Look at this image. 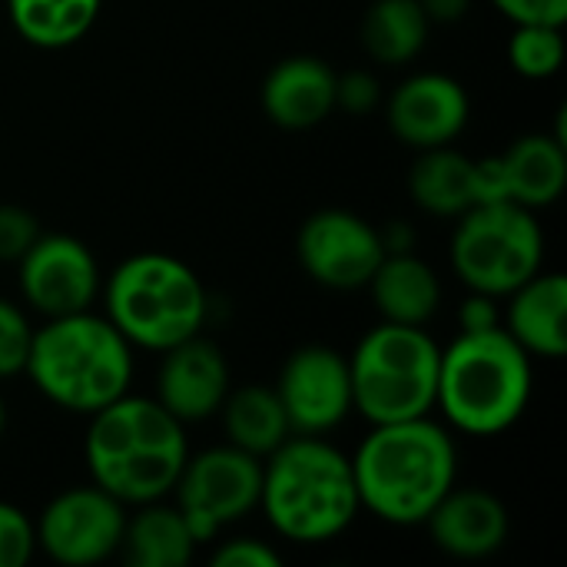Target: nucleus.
Returning <instances> with one entry per match:
<instances>
[{
	"label": "nucleus",
	"mask_w": 567,
	"mask_h": 567,
	"mask_svg": "<svg viewBox=\"0 0 567 567\" xmlns=\"http://www.w3.org/2000/svg\"><path fill=\"white\" fill-rule=\"evenodd\" d=\"M362 512L395 528L425 525L458 482V449L445 425L429 415L372 425L352 455Z\"/></svg>",
	"instance_id": "nucleus-1"
},
{
	"label": "nucleus",
	"mask_w": 567,
	"mask_h": 567,
	"mask_svg": "<svg viewBox=\"0 0 567 567\" xmlns=\"http://www.w3.org/2000/svg\"><path fill=\"white\" fill-rule=\"evenodd\" d=\"M86 419L83 458L96 488L126 508L173 495L189 458L186 425L176 415H169L156 399L126 392Z\"/></svg>",
	"instance_id": "nucleus-2"
},
{
	"label": "nucleus",
	"mask_w": 567,
	"mask_h": 567,
	"mask_svg": "<svg viewBox=\"0 0 567 567\" xmlns=\"http://www.w3.org/2000/svg\"><path fill=\"white\" fill-rule=\"evenodd\" d=\"M259 512L292 545H326L362 512L352 458L322 435H289L262 458Z\"/></svg>",
	"instance_id": "nucleus-3"
},
{
	"label": "nucleus",
	"mask_w": 567,
	"mask_h": 567,
	"mask_svg": "<svg viewBox=\"0 0 567 567\" xmlns=\"http://www.w3.org/2000/svg\"><path fill=\"white\" fill-rule=\"evenodd\" d=\"M23 375L56 409L93 415L130 392L133 346L93 309L56 316L33 329Z\"/></svg>",
	"instance_id": "nucleus-4"
},
{
	"label": "nucleus",
	"mask_w": 567,
	"mask_h": 567,
	"mask_svg": "<svg viewBox=\"0 0 567 567\" xmlns=\"http://www.w3.org/2000/svg\"><path fill=\"white\" fill-rule=\"evenodd\" d=\"M532 402V355L508 329H462L442 349L435 409L455 432L495 439L508 432Z\"/></svg>",
	"instance_id": "nucleus-5"
},
{
	"label": "nucleus",
	"mask_w": 567,
	"mask_h": 567,
	"mask_svg": "<svg viewBox=\"0 0 567 567\" xmlns=\"http://www.w3.org/2000/svg\"><path fill=\"white\" fill-rule=\"evenodd\" d=\"M103 289L106 319L133 349L166 352L203 332L206 289L199 276L169 252H136L123 259Z\"/></svg>",
	"instance_id": "nucleus-6"
},
{
	"label": "nucleus",
	"mask_w": 567,
	"mask_h": 567,
	"mask_svg": "<svg viewBox=\"0 0 567 567\" xmlns=\"http://www.w3.org/2000/svg\"><path fill=\"white\" fill-rule=\"evenodd\" d=\"M442 346L425 326L379 322L349 355L352 412L372 425L432 415Z\"/></svg>",
	"instance_id": "nucleus-7"
},
{
	"label": "nucleus",
	"mask_w": 567,
	"mask_h": 567,
	"mask_svg": "<svg viewBox=\"0 0 567 567\" xmlns=\"http://www.w3.org/2000/svg\"><path fill=\"white\" fill-rule=\"evenodd\" d=\"M449 259L455 276L482 296L505 299L545 266V233L535 209L485 199L458 216Z\"/></svg>",
	"instance_id": "nucleus-8"
},
{
	"label": "nucleus",
	"mask_w": 567,
	"mask_h": 567,
	"mask_svg": "<svg viewBox=\"0 0 567 567\" xmlns=\"http://www.w3.org/2000/svg\"><path fill=\"white\" fill-rule=\"evenodd\" d=\"M259 488L262 458L226 442L186 458L173 485V505L179 508L196 545H213L223 528L259 508Z\"/></svg>",
	"instance_id": "nucleus-9"
},
{
	"label": "nucleus",
	"mask_w": 567,
	"mask_h": 567,
	"mask_svg": "<svg viewBox=\"0 0 567 567\" xmlns=\"http://www.w3.org/2000/svg\"><path fill=\"white\" fill-rule=\"evenodd\" d=\"M123 528L126 505L90 482L50 498L33 522V538L50 561L90 567L120 555Z\"/></svg>",
	"instance_id": "nucleus-10"
},
{
	"label": "nucleus",
	"mask_w": 567,
	"mask_h": 567,
	"mask_svg": "<svg viewBox=\"0 0 567 567\" xmlns=\"http://www.w3.org/2000/svg\"><path fill=\"white\" fill-rule=\"evenodd\" d=\"M385 252L382 233L349 209H319L296 236V256L306 276L336 292L365 289Z\"/></svg>",
	"instance_id": "nucleus-11"
},
{
	"label": "nucleus",
	"mask_w": 567,
	"mask_h": 567,
	"mask_svg": "<svg viewBox=\"0 0 567 567\" xmlns=\"http://www.w3.org/2000/svg\"><path fill=\"white\" fill-rule=\"evenodd\" d=\"M17 269L23 302L43 319L90 309L103 286L93 249L70 233H40Z\"/></svg>",
	"instance_id": "nucleus-12"
},
{
	"label": "nucleus",
	"mask_w": 567,
	"mask_h": 567,
	"mask_svg": "<svg viewBox=\"0 0 567 567\" xmlns=\"http://www.w3.org/2000/svg\"><path fill=\"white\" fill-rule=\"evenodd\" d=\"M272 389L286 409L292 435H329L352 415L349 355L332 346L296 349Z\"/></svg>",
	"instance_id": "nucleus-13"
},
{
	"label": "nucleus",
	"mask_w": 567,
	"mask_h": 567,
	"mask_svg": "<svg viewBox=\"0 0 567 567\" xmlns=\"http://www.w3.org/2000/svg\"><path fill=\"white\" fill-rule=\"evenodd\" d=\"M472 120L465 83L449 73H412L385 100V123L392 136L412 150L452 146Z\"/></svg>",
	"instance_id": "nucleus-14"
},
{
	"label": "nucleus",
	"mask_w": 567,
	"mask_h": 567,
	"mask_svg": "<svg viewBox=\"0 0 567 567\" xmlns=\"http://www.w3.org/2000/svg\"><path fill=\"white\" fill-rule=\"evenodd\" d=\"M159 372H156V402L176 415L183 425L189 422H206L219 415L233 379H229V362L223 349L203 336H193L166 352H159Z\"/></svg>",
	"instance_id": "nucleus-15"
},
{
	"label": "nucleus",
	"mask_w": 567,
	"mask_h": 567,
	"mask_svg": "<svg viewBox=\"0 0 567 567\" xmlns=\"http://www.w3.org/2000/svg\"><path fill=\"white\" fill-rule=\"evenodd\" d=\"M492 199H512L525 209H545L561 199L567 153L561 133L518 136L502 156L485 159Z\"/></svg>",
	"instance_id": "nucleus-16"
},
{
	"label": "nucleus",
	"mask_w": 567,
	"mask_h": 567,
	"mask_svg": "<svg viewBox=\"0 0 567 567\" xmlns=\"http://www.w3.org/2000/svg\"><path fill=\"white\" fill-rule=\"evenodd\" d=\"M425 528L439 551L462 561H478L505 548L512 535V515L498 495L455 485L425 518Z\"/></svg>",
	"instance_id": "nucleus-17"
},
{
	"label": "nucleus",
	"mask_w": 567,
	"mask_h": 567,
	"mask_svg": "<svg viewBox=\"0 0 567 567\" xmlns=\"http://www.w3.org/2000/svg\"><path fill=\"white\" fill-rule=\"evenodd\" d=\"M339 73L312 53L279 60L262 80V113L282 130H312L336 113Z\"/></svg>",
	"instance_id": "nucleus-18"
},
{
	"label": "nucleus",
	"mask_w": 567,
	"mask_h": 567,
	"mask_svg": "<svg viewBox=\"0 0 567 567\" xmlns=\"http://www.w3.org/2000/svg\"><path fill=\"white\" fill-rule=\"evenodd\" d=\"M409 193L422 213L442 219H458L472 206L492 199L485 159H472L455 146L419 150V159L409 173Z\"/></svg>",
	"instance_id": "nucleus-19"
},
{
	"label": "nucleus",
	"mask_w": 567,
	"mask_h": 567,
	"mask_svg": "<svg viewBox=\"0 0 567 567\" xmlns=\"http://www.w3.org/2000/svg\"><path fill=\"white\" fill-rule=\"evenodd\" d=\"M502 326L532 359H561L567 352V279L561 272H535L505 296Z\"/></svg>",
	"instance_id": "nucleus-20"
},
{
	"label": "nucleus",
	"mask_w": 567,
	"mask_h": 567,
	"mask_svg": "<svg viewBox=\"0 0 567 567\" xmlns=\"http://www.w3.org/2000/svg\"><path fill=\"white\" fill-rule=\"evenodd\" d=\"M365 289L372 292V302L382 322L429 326L442 306L439 272L409 249L385 252V259L379 262Z\"/></svg>",
	"instance_id": "nucleus-21"
},
{
	"label": "nucleus",
	"mask_w": 567,
	"mask_h": 567,
	"mask_svg": "<svg viewBox=\"0 0 567 567\" xmlns=\"http://www.w3.org/2000/svg\"><path fill=\"white\" fill-rule=\"evenodd\" d=\"M196 538L186 528L176 505L150 502L136 505V515H126L120 555L133 567H186L196 555Z\"/></svg>",
	"instance_id": "nucleus-22"
},
{
	"label": "nucleus",
	"mask_w": 567,
	"mask_h": 567,
	"mask_svg": "<svg viewBox=\"0 0 567 567\" xmlns=\"http://www.w3.org/2000/svg\"><path fill=\"white\" fill-rule=\"evenodd\" d=\"M219 415H223L226 442L256 458L272 455L292 435V425H289L286 409L272 385L229 389Z\"/></svg>",
	"instance_id": "nucleus-23"
},
{
	"label": "nucleus",
	"mask_w": 567,
	"mask_h": 567,
	"mask_svg": "<svg viewBox=\"0 0 567 567\" xmlns=\"http://www.w3.org/2000/svg\"><path fill=\"white\" fill-rule=\"evenodd\" d=\"M432 33V20L419 0H375L362 20V47L375 63H412Z\"/></svg>",
	"instance_id": "nucleus-24"
},
{
	"label": "nucleus",
	"mask_w": 567,
	"mask_h": 567,
	"mask_svg": "<svg viewBox=\"0 0 567 567\" xmlns=\"http://www.w3.org/2000/svg\"><path fill=\"white\" fill-rule=\"evenodd\" d=\"M103 0H7V13L20 40L40 50H63L83 40Z\"/></svg>",
	"instance_id": "nucleus-25"
},
{
	"label": "nucleus",
	"mask_w": 567,
	"mask_h": 567,
	"mask_svg": "<svg viewBox=\"0 0 567 567\" xmlns=\"http://www.w3.org/2000/svg\"><path fill=\"white\" fill-rule=\"evenodd\" d=\"M508 63L525 80H548L565 63V27L515 23L508 37Z\"/></svg>",
	"instance_id": "nucleus-26"
},
{
	"label": "nucleus",
	"mask_w": 567,
	"mask_h": 567,
	"mask_svg": "<svg viewBox=\"0 0 567 567\" xmlns=\"http://www.w3.org/2000/svg\"><path fill=\"white\" fill-rule=\"evenodd\" d=\"M30 342H33V326L27 312L7 296H0V379L23 375Z\"/></svg>",
	"instance_id": "nucleus-27"
},
{
	"label": "nucleus",
	"mask_w": 567,
	"mask_h": 567,
	"mask_svg": "<svg viewBox=\"0 0 567 567\" xmlns=\"http://www.w3.org/2000/svg\"><path fill=\"white\" fill-rule=\"evenodd\" d=\"M37 551L33 522L10 502H0V567H23Z\"/></svg>",
	"instance_id": "nucleus-28"
},
{
	"label": "nucleus",
	"mask_w": 567,
	"mask_h": 567,
	"mask_svg": "<svg viewBox=\"0 0 567 567\" xmlns=\"http://www.w3.org/2000/svg\"><path fill=\"white\" fill-rule=\"evenodd\" d=\"M40 236V223L30 209L0 203V262H20V256Z\"/></svg>",
	"instance_id": "nucleus-29"
},
{
	"label": "nucleus",
	"mask_w": 567,
	"mask_h": 567,
	"mask_svg": "<svg viewBox=\"0 0 567 567\" xmlns=\"http://www.w3.org/2000/svg\"><path fill=\"white\" fill-rule=\"evenodd\" d=\"M382 100L379 80L369 70H352V73H339L336 83V110H349V113H372Z\"/></svg>",
	"instance_id": "nucleus-30"
},
{
	"label": "nucleus",
	"mask_w": 567,
	"mask_h": 567,
	"mask_svg": "<svg viewBox=\"0 0 567 567\" xmlns=\"http://www.w3.org/2000/svg\"><path fill=\"white\" fill-rule=\"evenodd\" d=\"M282 555L259 538H233L216 548L213 567H279Z\"/></svg>",
	"instance_id": "nucleus-31"
},
{
	"label": "nucleus",
	"mask_w": 567,
	"mask_h": 567,
	"mask_svg": "<svg viewBox=\"0 0 567 567\" xmlns=\"http://www.w3.org/2000/svg\"><path fill=\"white\" fill-rule=\"evenodd\" d=\"M495 10L512 23H567V0H492Z\"/></svg>",
	"instance_id": "nucleus-32"
},
{
	"label": "nucleus",
	"mask_w": 567,
	"mask_h": 567,
	"mask_svg": "<svg viewBox=\"0 0 567 567\" xmlns=\"http://www.w3.org/2000/svg\"><path fill=\"white\" fill-rule=\"evenodd\" d=\"M458 319H462V329H488V326H498L502 322V312L495 309V299L492 296L472 292V299L462 306Z\"/></svg>",
	"instance_id": "nucleus-33"
},
{
	"label": "nucleus",
	"mask_w": 567,
	"mask_h": 567,
	"mask_svg": "<svg viewBox=\"0 0 567 567\" xmlns=\"http://www.w3.org/2000/svg\"><path fill=\"white\" fill-rule=\"evenodd\" d=\"M432 23H455L468 13L472 0H419Z\"/></svg>",
	"instance_id": "nucleus-34"
},
{
	"label": "nucleus",
	"mask_w": 567,
	"mask_h": 567,
	"mask_svg": "<svg viewBox=\"0 0 567 567\" xmlns=\"http://www.w3.org/2000/svg\"><path fill=\"white\" fill-rule=\"evenodd\" d=\"M3 432H7V405L0 399V439H3Z\"/></svg>",
	"instance_id": "nucleus-35"
}]
</instances>
